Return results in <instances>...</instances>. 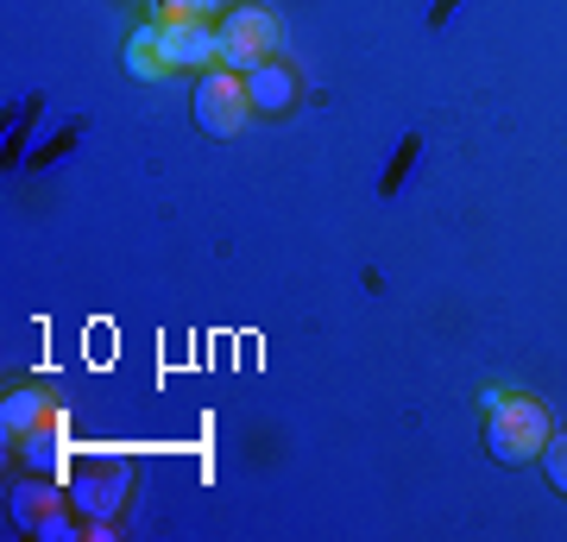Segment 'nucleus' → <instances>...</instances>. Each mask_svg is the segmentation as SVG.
Wrapping results in <instances>:
<instances>
[{
    "label": "nucleus",
    "mask_w": 567,
    "mask_h": 542,
    "mask_svg": "<svg viewBox=\"0 0 567 542\" xmlns=\"http://www.w3.org/2000/svg\"><path fill=\"white\" fill-rule=\"evenodd\" d=\"M486 448L492 461L505 467H524V461H543L548 436H555V422H548V410L536 398H524V391H486Z\"/></svg>",
    "instance_id": "f257e3e1"
},
{
    "label": "nucleus",
    "mask_w": 567,
    "mask_h": 542,
    "mask_svg": "<svg viewBox=\"0 0 567 542\" xmlns=\"http://www.w3.org/2000/svg\"><path fill=\"white\" fill-rule=\"evenodd\" d=\"M189 108H196V126L203 133H215V140H234L246 121H252V95H246V76L240 70H203L196 76V95H189Z\"/></svg>",
    "instance_id": "f03ea898"
},
{
    "label": "nucleus",
    "mask_w": 567,
    "mask_h": 542,
    "mask_svg": "<svg viewBox=\"0 0 567 542\" xmlns=\"http://www.w3.org/2000/svg\"><path fill=\"white\" fill-rule=\"evenodd\" d=\"M278 13L271 7H227L221 13V63L227 70H259V63L278 58Z\"/></svg>",
    "instance_id": "7ed1b4c3"
},
{
    "label": "nucleus",
    "mask_w": 567,
    "mask_h": 542,
    "mask_svg": "<svg viewBox=\"0 0 567 542\" xmlns=\"http://www.w3.org/2000/svg\"><path fill=\"white\" fill-rule=\"evenodd\" d=\"M7 504H13V523L32 530L39 542H70L76 536V523H70V511H63V480L25 473V480L7 492Z\"/></svg>",
    "instance_id": "20e7f679"
},
{
    "label": "nucleus",
    "mask_w": 567,
    "mask_h": 542,
    "mask_svg": "<svg viewBox=\"0 0 567 542\" xmlns=\"http://www.w3.org/2000/svg\"><path fill=\"white\" fill-rule=\"evenodd\" d=\"M126 492H133V467L126 461H102V467H76L70 473V504H76L82 518H121Z\"/></svg>",
    "instance_id": "39448f33"
},
{
    "label": "nucleus",
    "mask_w": 567,
    "mask_h": 542,
    "mask_svg": "<svg viewBox=\"0 0 567 542\" xmlns=\"http://www.w3.org/2000/svg\"><path fill=\"white\" fill-rule=\"evenodd\" d=\"M164 51H171V70H221V25L215 20H164Z\"/></svg>",
    "instance_id": "423d86ee"
},
{
    "label": "nucleus",
    "mask_w": 567,
    "mask_h": 542,
    "mask_svg": "<svg viewBox=\"0 0 567 542\" xmlns=\"http://www.w3.org/2000/svg\"><path fill=\"white\" fill-rule=\"evenodd\" d=\"M246 95H252V114H290L297 108V70L284 58L246 70Z\"/></svg>",
    "instance_id": "0eeeda50"
},
{
    "label": "nucleus",
    "mask_w": 567,
    "mask_h": 542,
    "mask_svg": "<svg viewBox=\"0 0 567 542\" xmlns=\"http://www.w3.org/2000/svg\"><path fill=\"white\" fill-rule=\"evenodd\" d=\"M44 422H58V403L44 398V391H7V403H0V436H7V448H20Z\"/></svg>",
    "instance_id": "6e6552de"
},
{
    "label": "nucleus",
    "mask_w": 567,
    "mask_h": 542,
    "mask_svg": "<svg viewBox=\"0 0 567 542\" xmlns=\"http://www.w3.org/2000/svg\"><path fill=\"white\" fill-rule=\"evenodd\" d=\"M126 76L133 82H164L171 76V51H164L158 25H140V32L126 39Z\"/></svg>",
    "instance_id": "1a4fd4ad"
},
{
    "label": "nucleus",
    "mask_w": 567,
    "mask_h": 542,
    "mask_svg": "<svg viewBox=\"0 0 567 542\" xmlns=\"http://www.w3.org/2000/svg\"><path fill=\"white\" fill-rule=\"evenodd\" d=\"M20 461L25 473H44V480H63V436H58V422H44V429H32L20 442Z\"/></svg>",
    "instance_id": "9d476101"
},
{
    "label": "nucleus",
    "mask_w": 567,
    "mask_h": 542,
    "mask_svg": "<svg viewBox=\"0 0 567 542\" xmlns=\"http://www.w3.org/2000/svg\"><path fill=\"white\" fill-rule=\"evenodd\" d=\"M152 13L164 20H215V13H227V0H152Z\"/></svg>",
    "instance_id": "9b49d317"
},
{
    "label": "nucleus",
    "mask_w": 567,
    "mask_h": 542,
    "mask_svg": "<svg viewBox=\"0 0 567 542\" xmlns=\"http://www.w3.org/2000/svg\"><path fill=\"white\" fill-rule=\"evenodd\" d=\"M543 473H548V485H555V492L567 499V429H555V436H548V448H543Z\"/></svg>",
    "instance_id": "f8f14e48"
}]
</instances>
